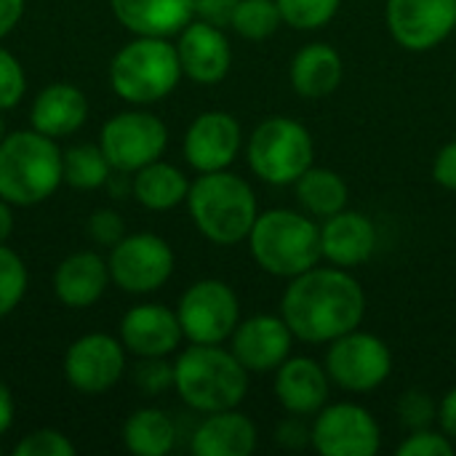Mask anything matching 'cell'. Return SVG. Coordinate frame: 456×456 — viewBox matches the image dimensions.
<instances>
[{"label":"cell","mask_w":456,"mask_h":456,"mask_svg":"<svg viewBox=\"0 0 456 456\" xmlns=\"http://www.w3.org/2000/svg\"><path fill=\"white\" fill-rule=\"evenodd\" d=\"M174 390L192 411H227L243 403L248 371L222 345H190L174 363Z\"/></svg>","instance_id":"obj_2"},{"label":"cell","mask_w":456,"mask_h":456,"mask_svg":"<svg viewBox=\"0 0 456 456\" xmlns=\"http://www.w3.org/2000/svg\"><path fill=\"white\" fill-rule=\"evenodd\" d=\"M115 19L134 35L171 37L195 19V0H110Z\"/></svg>","instance_id":"obj_23"},{"label":"cell","mask_w":456,"mask_h":456,"mask_svg":"<svg viewBox=\"0 0 456 456\" xmlns=\"http://www.w3.org/2000/svg\"><path fill=\"white\" fill-rule=\"evenodd\" d=\"M329 374L313 358H286L275 369V398L294 417H315L329 403Z\"/></svg>","instance_id":"obj_20"},{"label":"cell","mask_w":456,"mask_h":456,"mask_svg":"<svg viewBox=\"0 0 456 456\" xmlns=\"http://www.w3.org/2000/svg\"><path fill=\"white\" fill-rule=\"evenodd\" d=\"M398 422L409 433L433 428L438 422V406L425 390H406L398 401Z\"/></svg>","instance_id":"obj_33"},{"label":"cell","mask_w":456,"mask_h":456,"mask_svg":"<svg viewBox=\"0 0 456 456\" xmlns=\"http://www.w3.org/2000/svg\"><path fill=\"white\" fill-rule=\"evenodd\" d=\"M123 444L136 456H166L176 444V425L160 409H136L123 425Z\"/></svg>","instance_id":"obj_27"},{"label":"cell","mask_w":456,"mask_h":456,"mask_svg":"<svg viewBox=\"0 0 456 456\" xmlns=\"http://www.w3.org/2000/svg\"><path fill=\"white\" fill-rule=\"evenodd\" d=\"M176 315L192 345H222L240 323V302L224 281L206 278L182 294Z\"/></svg>","instance_id":"obj_9"},{"label":"cell","mask_w":456,"mask_h":456,"mask_svg":"<svg viewBox=\"0 0 456 456\" xmlns=\"http://www.w3.org/2000/svg\"><path fill=\"white\" fill-rule=\"evenodd\" d=\"M238 0H195V16L214 27H230Z\"/></svg>","instance_id":"obj_39"},{"label":"cell","mask_w":456,"mask_h":456,"mask_svg":"<svg viewBox=\"0 0 456 456\" xmlns=\"http://www.w3.org/2000/svg\"><path fill=\"white\" fill-rule=\"evenodd\" d=\"M251 171L267 184H294L315 158L310 131L294 118L262 120L246 144Z\"/></svg>","instance_id":"obj_7"},{"label":"cell","mask_w":456,"mask_h":456,"mask_svg":"<svg viewBox=\"0 0 456 456\" xmlns=\"http://www.w3.org/2000/svg\"><path fill=\"white\" fill-rule=\"evenodd\" d=\"M24 16V0H0V40L16 29V24Z\"/></svg>","instance_id":"obj_43"},{"label":"cell","mask_w":456,"mask_h":456,"mask_svg":"<svg viewBox=\"0 0 456 456\" xmlns=\"http://www.w3.org/2000/svg\"><path fill=\"white\" fill-rule=\"evenodd\" d=\"M75 444L64 433L51 428L29 433L13 446V456H75Z\"/></svg>","instance_id":"obj_34"},{"label":"cell","mask_w":456,"mask_h":456,"mask_svg":"<svg viewBox=\"0 0 456 456\" xmlns=\"http://www.w3.org/2000/svg\"><path fill=\"white\" fill-rule=\"evenodd\" d=\"M88 235L99 243L112 248L118 240L126 238V227H123V216L112 208H96L88 219Z\"/></svg>","instance_id":"obj_38"},{"label":"cell","mask_w":456,"mask_h":456,"mask_svg":"<svg viewBox=\"0 0 456 456\" xmlns=\"http://www.w3.org/2000/svg\"><path fill=\"white\" fill-rule=\"evenodd\" d=\"M134 382L142 395H163L168 387H174V363L166 358H142L134 371Z\"/></svg>","instance_id":"obj_36"},{"label":"cell","mask_w":456,"mask_h":456,"mask_svg":"<svg viewBox=\"0 0 456 456\" xmlns=\"http://www.w3.org/2000/svg\"><path fill=\"white\" fill-rule=\"evenodd\" d=\"M438 425L452 441H456V387H452L438 403Z\"/></svg>","instance_id":"obj_42"},{"label":"cell","mask_w":456,"mask_h":456,"mask_svg":"<svg viewBox=\"0 0 456 456\" xmlns=\"http://www.w3.org/2000/svg\"><path fill=\"white\" fill-rule=\"evenodd\" d=\"M61 176V150L56 139L27 128L5 134L0 142V198L11 206L29 208L48 200Z\"/></svg>","instance_id":"obj_4"},{"label":"cell","mask_w":456,"mask_h":456,"mask_svg":"<svg viewBox=\"0 0 456 456\" xmlns=\"http://www.w3.org/2000/svg\"><path fill=\"white\" fill-rule=\"evenodd\" d=\"M243 144L240 123L222 110L200 112L184 134V160L198 174L224 171L235 163Z\"/></svg>","instance_id":"obj_15"},{"label":"cell","mask_w":456,"mask_h":456,"mask_svg":"<svg viewBox=\"0 0 456 456\" xmlns=\"http://www.w3.org/2000/svg\"><path fill=\"white\" fill-rule=\"evenodd\" d=\"M0 454H3V446H0Z\"/></svg>","instance_id":"obj_47"},{"label":"cell","mask_w":456,"mask_h":456,"mask_svg":"<svg viewBox=\"0 0 456 456\" xmlns=\"http://www.w3.org/2000/svg\"><path fill=\"white\" fill-rule=\"evenodd\" d=\"M195 456H248L256 449V428L238 409L206 414L192 433Z\"/></svg>","instance_id":"obj_24"},{"label":"cell","mask_w":456,"mask_h":456,"mask_svg":"<svg viewBox=\"0 0 456 456\" xmlns=\"http://www.w3.org/2000/svg\"><path fill=\"white\" fill-rule=\"evenodd\" d=\"M275 3L289 27L307 32V29L326 27L337 16L342 0H275Z\"/></svg>","instance_id":"obj_32"},{"label":"cell","mask_w":456,"mask_h":456,"mask_svg":"<svg viewBox=\"0 0 456 456\" xmlns=\"http://www.w3.org/2000/svg\"><path fill=\"white\" fill-rule=\"evenodd\" d=\"M454 454V441L441 430L436 433L433 428L414 430L406 436V441L398 446V456H452Z\"/></svg>","instance_id":"obj_37"},{"label":"cell","mask_w":456,"mask_h":456,"mask_svg":"<svg viewBox=\"0 0 456 456\" xmlns=\"http://www.w3.org/2000/svg\"><path fill=\"white\" fill-rule=\"evenodd\" d=\"M433 179L444 187V190H454L456 192V139L449 142L433 163Z\"/></svg>","instance_id":"obj_40"},{"label":"cell","mask_w":456,"mask_h":456,"mask_svg":"<svg viewBox=\"0 0 456 456\" xmlns=\"http://www.w3.org/2000/svg\"><path fill=\"white\" fill-rule=\"evenodd\" d=\"M112 171L99 144H72L61 152V176L72 190H99L110 182Z\"/></svg>","instance_id":"obj_29"},{"label":"cell","mask_w":456,"mask_h":456,"mask_svg":"<svg viewBox=\"0 0 456 456\" xmlns=\"http://www.w3.org/2000/svg\"><path fill=\"white\" fill-rule=\"evenodd\" d=\"M182 77L176 45L168 37L136 35L110 61V86L128 104H155L166 99Z\"/></svg>","instance_id":"obj_6"},{"label":"cell","mask_w":456,"mask_h":456,"mask_svg":"<svg viewBox=\"0 0 456 456\" xmlns=\"http://www.w3.org/2000/svg\"><path fill=\"white\" fill-rule=\"evenodd\" d=\"M13 232V211L11 203L0 198V243H5Z\"/></svg>","instance_id":"obj_45"},{"label":"cell","mask_w":456,"mask_h":456,"mask_svg":"<svg viewBox=\"0 0 456 456\" xmlns=\"http://www.w3.org/2000/svg\"><path fill=\"white\" fill-rule=\"evenodd\" d=\"M13 414H16V403L11 390L5 387V382H0V436L11 430L13 425Z\"/></svg>","instance_id":"obj_44"},{"label":"cell","mask_w":456,"mask_h":456,"mask_svg":"<svg viewBox=\"0 0 456 456\" xmlns=\"http://www.w3.org/2000/svg\"><path fill=\"white\" fill-rule=\"evenodd\" d=\"M232 355L243 363L248 374L275 371L286 358H291L294 334L283 315H251L232 331Z\"/></svg>","instance_id":"obj_16"},{"label":"cell","mask_w":456,"mask_h":456,"mask_svg":"<svg viewBox=\"0 0 456 456\" xmlns=\"http://www.w3.org/2000/svg\"><path fill=\"white\" fill-rule=\"evenodd\" d=\"M110 278L126 294H152L174 275V248L155 232H134L110 251Z\"/></svg>","instance_id":"obj_11"},{"label":"cell","mask_w":456,"mask_h":456,"mask_svg":"<svg viewBox=\"0 0 456 456\" xmlns=\"http://www.w3.org/2000/svg\"><path fill=\"white\" fill-rule=\"evenodd\" d=\"M187 208L198 232L216 246H235L246 240L259 216L251 184L227 168L200 174L190 184Z\"/></svg>","instance_id":"obj_3"},{"label":"cell","mask_w":456,"mask_h":456,"mask_svg":"<svg viewBox=\"0 0 456 456\" xmlns=\"http://www.w3.org/2000/svg\"><path fill=\"white\" fill-rule=\"evenodd\" d=\"M310 444L323 456H374L382 449V430L358 403H326L315 414Z\"/></svg>","instance_id":"obj_12"},{"label":"cell","mask_w":456,"mask_h":456,"mask_svg":"<svg viewBox=\"0 0 456 456\" xmlns=\"http://www.w3.org/2000/svg\"><path fill=\"white\" fill-rule=\"evenodd\" d=\"M88 120V99L72 83H51L45 86L29 107V123L35 131L64 139L83 128Z\"/></svg>","instance_id":"obj_22"},{"label":"cell","mask_w":456,"mask_h":456,"mask_svg":"<svg viewBox=\"0 0 456 456\" xmlns=\"http://www.w3.org/2000/svg\"><path fill=\"white\" fill-rule=\"evenodd\" d=\"M126 347L110 334H83L64 353V377L83 395L112 390L126 371Z\"/></svg>","instance_id":"obj_13"},{"label":"cell","mask_w":456,"mask_h":456,"mask_svg":"<svg viewBox=\"0 0 456 456\" xmlns=\"http://www.w3.org/2000/svg\"><path fill=\"white\" fill-rule=\"evenodd\" d=\"M27 286H29L27 265L13 248L0 243V321L21 305Z\"/></svg>","instance_id":"obj_31"},{"label":"cell","mask_w":456,"mask_h":456,"mask_svg":"<svg viewBox=\"0 0 456 456\" xmlns=\"http://www.w3.org/2000/svg\"><path fill=\"white\" fill-rule=\"evenodd\" d=\"M5 134H8V131H5V120H3V115H0V142L5 139Z\"/></svg>","instance_id":"obj_46"},{"label":"cell","mask_w":456,"mask_h":456,"mask_svg":"<svg viewBox=\"0 0 456 456\" xmlns=\"http://www.w3.org/2000/svg\"><path fill=\"white\" fill-rule=\"evenodd\" d=\"M342 56L329 43H307L291 59V88L302 99H326L342 83Z\"/></svg>","instance_id":"obj_25"},{"label":"cell","mask_w":456,"mask_h":456,"mask_svg":"<svg viewBox=\"0 0 456 456\" xmlns=\"http://www.w3.org/2000/svg\"><path fill=\"white\" fill-rule=\"evenodd\" d=\"M112 283L110 278V265L96 254V251H75L61 265L53 270V294L64 307L72 310H86L94 307L107 286Z\"/></svg>","instance_id":"obj_21"},{"label":"cell","mask_w":456,"mask_h":456,"mask_svg":"<svg viewBox=\"0 0 456 456\" xmlns=\"http://www.w3.org/2000/svg\"><path fill=\"white\" fill-rule=\"evenodd\" d=\"M323 366L337 387L347 393H371L387 382L393 371V353L379 337L353 329L329 342Z\"/></svg>","instance_id":"obj_10"},{"label":"cell","mask_w":456,"mask_h":456,"mask_svg":"<svg viewBox=\"0 0 456 456\" xmlns=\"http://www.w3.org/2000/svg\"><path fill=\"white\" fill-rule=\"evenodd\" d=\"M377 248V227L361 211L342 208L321 224V254L334 267L353 270L371 259Z\"/></svg>","instance_id":"obj_19"},{"label":"cell","mask_w":456,"mask_h":456,"mask_svg":"<svg viewBox=\"0 0 456 456\" xmlns=\"http://www.w3.org/2000/svg\"><path fill=\"white\" fill-rule=\"evenodd\" d=\"M275 441L286 449H302L310 444V428H305L299 419H286L275 430Z\"/></svg>","instance_id":"obj_41"},{"label":"cell","mask_w":456,"mask_h":456,"mask_svg":"<svg viewBox=\"0 0 456 456\" xmlns=\"http://www.w3.org/2000/svg\"><path fill=\"white\" fill-rule=\"evenodd\" d=\"M297 200L299 206L318 219H329L334 214H339L342 208H347L350 200V190L347 182L329 168H307L297 182Z\"/></svg>","instance_id":"obj_28"},{"label":"cell","mask_w":456,"mask_h":456,"mask_svg":"<svg viewBox=\"0 0 456 456\" xmlns=\"http://www.w3.org/2000/svg\"><path fill=\"white\" fill-rule=\"evenodd\" d=\"M281 315L291 334L307 345H329L361 326L366 315V294L361 283L342 267H313L283 291Z\"/></svg>","instance_id":"obj_1"},{"label":"cell","mask_w":456,"mask_h":456,"mask_svg":"<svg viewBox=\"0 0 456 456\" xmlns=\"http://www.w3.org/2000/svg\"><path fill=\"white\" fill-rule=\"evenodd\" d=\"M184 339L179 315L166 305H136L120 321V342L139 358H168Z\"/></svg>","instance_id":"obj_18"},{"label":"cell","mask_w":456,"mask_h":456,"mask_svg":"<svg viewBox=\"0 0 456 456\" xmlns=\"http://www.w3.org/2000/svg\"><path fill=\"white\" fill-rule=\"evenodd\" d=\"M182 75L200 86H214L227 77L232 64V48L222 27H214L208 21L192 19L182 32L176 43Z\"/></svg>","instance_id":"obj_17"},{"label":"cell","mask_w":456,"mask_h":456,"mask_svg":"<svg viewBox=\"0 0 456 456\" xmlns=\"http://www.w3.org/2000/svg\"><path fill=\"white\" fill-rule=\"evenodd\" d=\"M281 24L283 16L275 0H238L230 27L246 40H267Z\"/></svg>","instance_id":"obj_30"},{"label":"cell","mask_w":456,"mask_h":456,"mask_svg":"<svg viewBox=\"0 0 456 456\" xmlns=\"http://www.w3.org/2000/svg\"><path fill=\"white\" fill-rule=\"evenodd\" d=\"M131 190H134V198L139 200V206H144L150 211H171V208L187 203L190 182L176 166H171L166 160H152L144 168L134 171Z\"/></svg>","instance_id":"obj_26"},{"label":"cell","mask_w":456,"mask_h":456,"mask_svg":"<svg viewBox=\"0 0 456 456\" xmlns=\"http://www.w3.org/2000/svg\"><path fill=\"white\" fill-rule=\"evenodd\" d=\"M110 166L120 174H134L152 160H160L168 147L166 123L144 110H126L112 115L99 134Z\"/></svg>","instance_id":"obj_8"},{"label":"cell","mask_w":456,"mask_h":456,"mask_svg":"<svg viewBox=\"0 0 456 456\" xmlns=\"http://www.w3.org/2000/svg\"><path fill=\"white\" fill-rule=\"evenodd\" d=\"M385 21L409 51H430L456 29V0H387Z\"/></svg>","instance_id":"obj_14"},{"label":"cell","mask_w":456,"mask_h":456,"mask_svg":"<svg viewBox=\"0 0 456 456\" xmlns=\"http://www.w3.org/2000/svg\"><path fill=\"white\" fill-rule=\"evenodd\" d=\"M254 262L275 278H297L313 270L321 254V227L299 211L270 208L256 216L248 232Z\"/></svg>","instance_id":"obj_5"},{"label":"cell","mask_w":456,"mask_h":456,"mask_svg":"<svg viewBox=\"0 0 456 456\" xmlns=\"http://www.w3.org/2000/svg\"><path fill=\"white\" fill-rule=\"evenodd\" d=\"M24 91H27V75L21 61L11 51L0 48V112L13 110L24 99Z\"/></svg>","instance_id":"obj_35"}]
</instances>
